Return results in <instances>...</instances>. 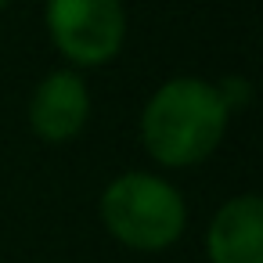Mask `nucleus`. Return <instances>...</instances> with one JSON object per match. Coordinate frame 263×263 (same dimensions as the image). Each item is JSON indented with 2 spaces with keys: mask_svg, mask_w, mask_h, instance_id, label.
I'll list each match as a JSON object with an SVG mask.
<instances>
[{
  "mask_svg": "<svg viewBox=\"0 0 263 263\" xmlns=\"http://www.w3.org/2000/svg\"><path fill=\"white\" fill-rule=\"evenodd\" d=\"M227 105L216 83L198 76L166 80L141 112V144L159 166H195L216 152L227 130Z\"/></svg>",
  "mask_w": 263,
  "mask_h": 263,
  "instance_id": "obj_1",
  "label": "nucleus"
},
{
  "mask_svg": "<svg viewBox=\"0 0 263 263\" xmlns=\"http://www.w3.org/2000/svg\"><path fill=\"white\" fill-rule=\"evenodd\" d=\"M101 223L105 231L137 252H159L177 245V238L187 227V205L184 195L155 177V173H119L101 191Z\"/></svg>",
  "mask_w": 263,
  "mask_h": 263,
  "instance_id": "obj_2",
  "label": "nucleus"
},
{
  "mask_svg": "<svg viewBox=\"0 0 263 263\" xmlns=\"http://www.w3.org/2000/svg\"><path fill=\"white\" fill-rule=\"evenodd\" d=\"M44 18L51 44L72 65H105L123 51V0H47Z\"/></svg>",
  "mask_w": 263,
  "mask_h": 263,
  "instance_id": "obj_3",
  "label": "nucleus"
},
{
  "mask_svg": "<svg viewBox=\"0 0 263 263\" xmlns=\"http://www.w3.org/2000/svg\"><path fill=\"white\" fill-rule=\"evenodd\" d=\"M90 119V90L87 80L72 69H54L47 72L33 98H29V126L40 141L62 144L83 134Z\"/></svg>",
  "mask_w": 263,
  "mask_h": 263,
  "instance_id": "obj_4",
  "label": "nucleus"
},
{
  "mask_svg": "<svg viewBox=\"0 0 263 263\" xmlns=\"http://www.w3.org/2000/svg\"><path fill=\"white\" fill-rule=\"evenodd\" d=\"M209 263H263V202L259 195L227 198L205 231Z\"/></svg>",
  "mask_w": 263,
  "mask_h": 263,
  "instance_id": "obj_5",
  "label": "nucleus"
},
{
  "mask_svg": "<svg viewBox=\"0 0 263 263\" xmlns=\"http://www.w3.org/2000/svg\"><path fill=\"white\" fill-rule=\"evenodd\" d=\"M8 4H11V0H0V11H4V8H8Z\"/></svg>",
  "mask_w": 263,
  "mask_h": 263,
  "instance_id": "obj_6",
  "label": "nucleus"
}]
</instances>
